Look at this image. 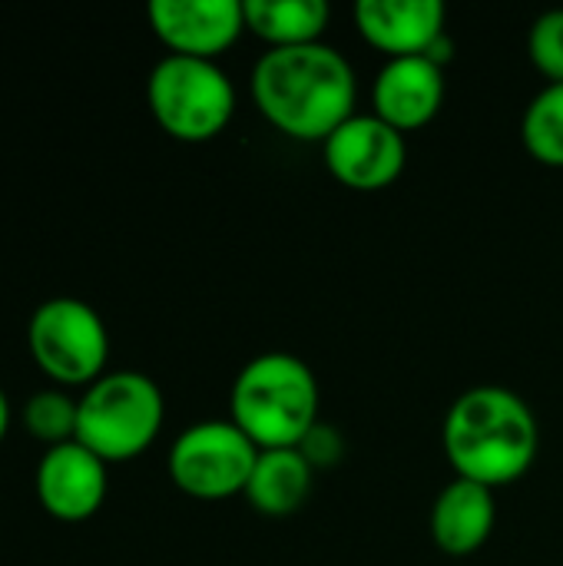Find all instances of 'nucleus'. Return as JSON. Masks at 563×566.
I'll return each mask as SVG.
<instances>
[{"mask_svg":"<svg viewBox=\"0 0 563 566\" xmlns=\"http://www.w3.org/2000/svg\"><path fill=\"white\" fill-rule=\"evenodd\" d=\"M262 119L299 143H325L355 116V70L325 43L265 50L252 70Z\"/></svg>","mask_w":563,"mask_h":566,"instance_id":"f257e3e1","label":"nucleus"},{"mask_svg":"<svg viewBox=\"0 0 563 566\" xmlns=\"http://www.w3.org/2000/svg\"><path fill=\"white\" fill-rule=\"evenodd\" d=\"M445 454L458 478L481 488H504L521 481L538 458V418L508 388H471L445 418Z\"/></svg>","mask_w":563,"mask_h":566,"instance_id":"f03ea898","label":"nucleus"},{"mask_svg":"<svg viewBox=\"0 0 563 566\" xmlns=\"http://www.w3.org/2000/svg\"><path fill=\"white\" fill-rule=\"evenodd\" d=\"M229 411V421L259 451L302 448V441L319 428V381L302 358L269 352L239 371Z\"/></svg>","mask_w":563,"mask_h":566,"instance_id":"7ed1b4c3","label":"nucleus"},{"mask_svg":"<svg viewBox=\"0 0 563 566\" xmlns=\"http://www.w3.org/2000/svg\"><path fill=\"white\" fill-rule=\"evenodd\" d=\"M166 418L163 391L139 371H113L76 401V441L103 464L139 458Z\"/></svg>","mask_w":563,"mask_h":566,"instance_id":"20e7f679","label":"nucleus"},{"mask_svg":"<svg viewBox=\"0 0 563 566\" xmlns=\"http://www.w3.org/2000/svg\"><path fill=\"white\" fill-rule=\"evenodd\" d=\"M146 96L159 129L179 143L216 139L236 113L232 80L216 60L163 56L149 73Z\"/></svg>","mask_w":563,"mask_h":566,"instance_id":"39448f33","label":"nucleus"},{"mask_svg":"<svg viewBox=\"0 0 563 566\" xmlns=\"http://www.w3.org/2000/svg\"><path fill=\"white\" fill-rule=\"evenodd\" d=\"M27 345L37 368L56 385H93L110 358V335L96 308L80 298L43 302L27 328Z\"/></svg>","mask_w":563,"mask_h":566,"instance_id":"423d86ee","label":"nucleus"},{"mask_svg":"<svg viewBox=\"0 0 563 566\" xmlns=\"http://www.w3.org/2000/svg\"><path fill=\"white\" fill-rule=\"evenodd\" d=\"M256 461L259 448L232 421H199L176 438L169 478L196 501H226L246 494Z\"/></svg>","mask_w":563,"mask_h":566,"instance_id":"0eeeda50","label":"nucleus"},{"mask_svg":"<svg viewBox=\"0 0 563 566\" xmlns=\"http://www.w3.org/2000/svg\"><path fill=\"white\" fill-rule=\"evenodd\" d=\"M322 153L329 172L355 192L388 189L405 172V159H408L405 136L388 123H382L375 113L372 116L355 113L322 143Z\"/></svg>","mask_w":563,"mask_h":566,"instance_id":"6e6552de","label":"nucleus"},{"mask_svg":"<svg viewBox=\"0 0 563 566\" xmlns=\"http://www.w3.org/2000/svg\"><path fill=\"white\" fill-rule=\"evenodd\" d=\"M149 27L169 56L216 60L246 30L239 0H153Z\"/></svg>","mask_w":563,"mask_h":566,"instance_id":"1a4fd4ad","label":"nucleus"},{"mask_svg":"<svg viewBox=\"0 0 563 566\" xmlns=\"http://www.w3.org/2000/svg\"><path fill=\"white\" fill-rule=\"evenodd\" d=\"M37 501L66 524L93 517L106 501V464L80 441L50 448L37 464Z\"/></svg>","mask_w":563,"mask_h":566,"instance_id":"9d476101","label":"nucleus"},{"mask_svg":"<svg viewBox=\"0 0 563 566\" xmlns=\"http://www.w3.org/2000/svg\"><path fill=\"white\" fill-rule=\"evenodd\" d=\"M355 23L365 43L382 50L388 60L428 56V50L445 36V3L441 0H362L355 7Z\"/></svg>","mask_w":563,"mask_h":566,"instance_id":"9b49d317","label":"nucleus"},{"mask_svg":"<svg viewBox=\"0 0 563 566\" xmlns=\"http://www.w3.org/2000/svg\"><path fill=\"white\" fill-rule=\"evenodd\" d=\"M375 116L402 136L428 126L445 103V70L428 56L388 60L372 90Z\"/></svg>","mask_w":563,"mask_h":566,"instance_id":"f8f14e48","label":"nucleus"},{"mask_svg":"<svg viewBox=\"0 0 563 566\" xmlns=\"http://www.w3.org/2000/svg\"><path fill=\"white\" fill-rule=\"evenodd\" d=\"M494 494L475 481H451L431 507V537L448 557L481 551L494 531Z\"/></svg>","mask_w":563,"mask_h":566,"instance_id":"ddd939ff","label":"nucleus"},{"mask_svg":"<svg viewBox=\"0 0 563 566\" xmlns=\"http://www.w3.org/2000/svg\"><path fill=\"white\" fill-rule=\"evenodd\" d=\"M312 491V461L299 448L259 451L256 471L249 478L246 497L265 517L295 514Z\"/></svg>","mask_w":563,"mask_h":566,"instance_id":"4468645a","label":"nucleus"},{"mask_svg":"<svg viewBox=\"0 0 563 566\" xmlns=\"http://www.w3.org/2000/svg\"><path fill=\"white\" fill-rule=\"evenodd\" d=\"M246 30L269 43V50L322 43L332 10L325 0H246Z\"/></svg>","mask_w":563,"mask_h":566,"instance_id":"2eb2a0df","label":"nucleus"},{"mask_svg":"<svg viewBox=\"0 0 563 566\" xmlns=\"http://www.w3.org/2000/svg\"><path fill=\"white\" fill-rule=\"evenodd\" d=\"M521 139L538 163L563 169V83H548L528 103L521 119Z\"/></svg>","mask_w":563,"mask_h":566,"instance_id":"dca6fc26","label":"nucleus"},{"mask_svg":"<svg viewBox=\"0 0 563 566\" xmlns=\"http://www.w3.org/2000/svg\"><path fill=\"white\" fill-rule=\"evenodd\" d=\"M23 424L50 448L76 441V401L63 391H37L23 405Z\"/></svg>","mask_w":563,"mask_h":566,"instance_id":"f3484780","label":"nucleus"},{"mask_svg":"<svg viewBox=\"0 0 563 566\" xmlns=\"http://www.w3.org/2000/svg\"><path fill=\"white\" fill-rule=\"evenodd\" d=\"M528 53L551 83H563V10H548L534 20L528 33Z\"/></svg>","mask_w":563,"mask_h":566,"instance_id":"a211bd4d","label":"nucleus"},{"mask_svg":"<svg viewBox=\"0 0 563 566\" xmlns=\"http://www.w3.org/2000/svg\"><path fill=\"white\" fill-rule=\"evenodd\" d=\"M7 428H10V401H7V395L0 391V441L7 438Z\"/></svg>","mask_w":563,"mask_h":566,"instance_id":"6ab92c4d","label":"nucleus"}]
</instances>
